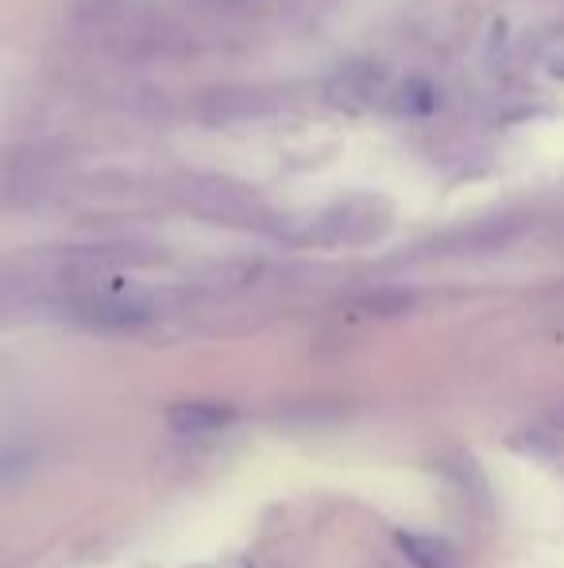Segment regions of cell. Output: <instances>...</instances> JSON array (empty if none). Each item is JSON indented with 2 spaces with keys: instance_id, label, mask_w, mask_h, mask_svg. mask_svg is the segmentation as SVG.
<instances>
[{
  "instance_id": "1",
  "label": "cell",
  "mask_w": 564,
  "mask_h": 568,
  "mask_svg": "<svg viewBox=\"0 0 564 568\" xmlns=\"http://www.w3.org/2000/svg\"><path fill=\"white\" fill-rule=\"evenodd\" d=\"M171 194L182 210L209 221V225H225V229H267L271 225V210H267L264 197H259L248 182L233 179V174L186 171L174 179Z\"/></svg>"
},
{
  "instance_id": "2",
  "label": "cell",
  "mask_w": 564,
  "mask_h": 568,
  "mask_svg": "<svg viewBox=\"0 0 564 568\" xmlns=\"http://www.w3.org/2000/svg\"><path fill=\"white\" fill-rule=\"evenodd\" d=\"M391 229V210L383 197H345L314 217L309 240L325 247H356L371 244Z\"/></svg>"
},
{
  "instance_id": "3",
  "label": "cell",
  "mask_w": 564,
  "mask_h": 568,
  "mask_svg": "<svg viewBox=\"0 0 564 568\" xmlns=\"http://www.w3.org/2000/svg\"><path fill=\"white\" fill-rule=\"evenodd\" d=\"M70 314L82 325H90V329L129 333V329H143L158 310L147 294L129 291V286H105V291L78 294V298L70 302Z\"/></svg>"
},
{
  "instance_id": "4",
  "label": "cell",
  "mask_w": 564,
  "mask_h": 568,
  "mask_svg": "<svg viewBox=\"0 0 564 568\" xmlns=\"http://www.w3.org/2000/svg\"><path fill=\"white\" fill-rule=\"evenodd\" d=\"M62 171V151L51 143H28L0 155V197L12 205L35 202L47 194L54 174Z\"/></svg>"
},
{
  "instance_id": "5",
  "label": "cell",
  "mask_w": 564,
  "mask_h": 568,
  "mask_svg": "<svg viewBox=\"0 0 564 568\" xmlns=\"http://www.w3.org/2000/svg\"><path fill=\"white\" fill-rule=\"evenodd\" d=\"M391 70L376 59H352L345 67H337L325 82V101L332 109H345V113H368L391 101Z\"/></svg>"
},
{
  "instance_id": "6",
  "label": "cell",
  "mask_w": 564,
  "mask_h": 568,
  "mask_svg": "<svg viewBox=\"0 0 564 568\" xmlns=\"http://www.w3.org/2000/svg\"><path fill=\"white\" fill-rule=\"evenodd\" d=\"M205 124H236V120H248L256 113H264V98L256 90H236V85H225V90H213L202 98L197 105Z\"/></svg>"
},
{
  "instance_id": "7",
  "label": "cell",
  "mask_w": 564,
  "mask_h": 568,
  "mask_svg": "<svg viewBox=\"0 0 564 568\" xmlns=\"http://www.w3.org/2000/svg\"><path fill=\"white\" fill-rule=\"evenodd\" d=\"M166 422H171V429H178V434L202 437V434H221V429H228L236 422V414L217 403H178V406H171Z\"/></svg>"
},
{
  "instance_id": "8",
  "label": "cell",
  "mask_w": 564,
  "mask_h": 568,
  "mask_svg": "<svg viewBox=\"0 0 564 568\" xmlns=\"http://www.w3.org/2000/svg\"><path fill=\"white\" fill-rule=\"evenodd\" d=\"M437 105H441V93H437V85L425 82V78H407L399 90H391V109L399 116L418 120V116L437 113Z\"/></svg>"
},
{
  "instance_id": "9",
  "label": "cell",
  "mask_w": 564,
  "mask_h": 568,
  "mask_svg": "<svg viewBox=\"0 0 564 568\" xmlns=\"http://www.w3.org/2000/svg\"><path fill=\"white\" fill-rule=\"evenodd\" d=\"M399 549L418 568H457V554L441 538H422V534H399Z\"/></svg>"
},
{
  "instance_id": "10",
  "label": "cell",
  "mask_w": 564,
  "mask_h": 568,
  "mask_svg": "<svg viewBox=\"0 0 564 568\" xmlns=\"http://www.w3.org/2000/svg\"><path fill=\"white\" fill-rule=\"evenodd\" d=\"M550 434L557 437V445H564V410L557 414V418H550Z\"/></svg>"
},
{
  "instance_id": "11",
  "label": "cell",
  "mask_w": 564,
  "mask_h": 568,
  "mask_svg": "<svg viewBox=\"0 0 564 568\" xmlns=\"http://www.w3.org/2000/svg\"><path fill=\"white\" fill-rule=\"evenodd\" d=\"M233 4H248V0H233Z\"/></svg>"
}]
</instances>
